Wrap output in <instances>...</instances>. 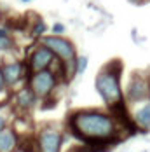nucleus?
Wrapping results in <instances>:
<instances>
[{
  "instance_id": "14",
  "label": "nucleus",
  "mask_w": 150,
  "mask_h": 152,
  "mask_svg": "<svg viewBox=\"0 0 150 152\" xmlns=\"http://www.w3.org/2000/svg\"><path fill=\"white\" fill-rule=\"evenodd\" d=\"M11 126H12V122H11V112L4 110V108L0 107V131H2V129H7V128H11Z\"/></svg>"
},
{
  "instance_id": "2",
  "label": "nucleus",
  "mask_w": 150,
  "mask_h": 152,
  "mask_svg": "<svg viewBox=\"0 0 150 152\" xmlns=\"http://www.w3.org/2000/svg\"><path fill=\"white\" fill-rule=\"evenodd\" d=\"M122 72L124 65L120 60H110L101 66L94 77V89L106 108L124 103V88H122Z\"/></svg>"
},
{
  "instance_id": "4",
  "label": "nucleus",
  "mask_w": 150,
  "mask_h": 152,
  "mask_svg": "<svg viewBox=\"0 0 150 152\" xmlns=\"http://www.w3.org/2000/svg\"><path fill=\"white\" fill-rule=\"evenodd\" d=\"M147 100H149V74L136 70L129 75L124 86V102L131 108Z\"/></svg>"
},
{
  "instance_id": "5",
  "label": "nucleus",
  "mask_w": 150,
  "mask_h": 152,
  "mask_svg": "<svg viewBox=\"0 0 150 152\" xmlns=\"http://www.w3.org/2000/svg\"><path fill=\"white\" fill-rule=\"evenodd\" d=\"M65 140L66 133L52 124H45L35 131V142L39 152H63Z\"/></svg>"
},
{
  "instance_id": "18",
  "label": "nucleus",
  "mask_w": 150,
  "mask_h": 152,
  "mask_svg": "<svg viewBox=\"0 0 150 152\" xmlns=\"http://www.w3.org/2000/svg\"><path fill=\"white\" fill-rule=\"evenodd\" d=\"M129 4H133V5H141V4H147L149 0H127Z\"/></svg>"
},
{
  "instance_id": "19",
  "label": "nucleus",
  "mask_w": 150,
  "mask_h": 152,
  "mask_svg": "<svg viewBox=\"0 0 150 152\" xmlns=\"http://www.w3.org/2000/svg\"><path fill=\"white\" fill-rule=\"evenodd\" d=\"M149 102H150V72H149Z\"/></svg>"
},
{
  "instance_id": "17",
  "label": "nucleus",
  "mask_w": 150,
  "mask_h": 152,
  "mask_svg": "<svg viewBox=\"0 0 150 152\" xmlns=\"http://www.w3.org/2000/svg\"><path fill=\"white\" fill-rule=\"evenodd\" d=\"M7 82H5V77H4V74H2V68H0V94H4V93L7 91Z\"/></svg>"
},
{
  "instance_id": "10",
  "label": "nucleus",
  "mask_w": 150,
  "mask_h": 152,
  "mask_svg": "<svg viewBox=\"0 0 150 152\" xmlns=\"http://www.w3.org/2000/svg\"><path fill=\"white\" fill-rule=\"evenodd\" d=\"M12 102H14V107L17 110H21V112H30L40 100L37 98L35 93L31 91L30 86H25V88H21L19 91H16Z\"/></svg>"
},
{
  "instance_id": "3",
  "label": "nucleus",
  "mask_w": 150,
  "mask_h": 152,
  "mask_svg": "<svg viewBox=\"0 0 150 152\" xmlns=\"http://www.w3.org/2000/svg\"><path fill=\"white\" fill-rule=\"evenodd\" d=\"M40 44H44L47 49H51L56 58H60L61 61H65L68 80L74 75H77L75 74V68H77V58H79V54H77V49H75L74 42L70 39L56 37V35H44L40 39Z\"/></svg>"
},
{
  "instance_id": "12",
  "label": "nucleus",
  "mask_w": 150,
  "mask_h": 152,
  "mask_svg": "<svg viewBox=\"0 0 150 152\" xmlns=\"http://www.w3.org/2000/svg\"><path fill=\"white\" fill-rule=\"evenodd\" d=\"M14 47V39L11 37V30L7 26L0 28V51H11Z\"/></svg>"
},
{
  "instance_id": "16",
  "label": "nucleus",
  "mask_w": 150,
  "mask_h": 152,
  "mask_svg": "<svg viewBox=\"0 0 150 152\" xmlns=\"http://www.w3.org/2000/svg\"><path fill=\"white\" fill-rule=\"evenodd\" d=\"M51 31H52V35H56V37H63V33H65V25H63V23H54L52 28H51Z\"/></svg>"
},
{
  "instance_id": "13",
  "label": "nucleus",
  "mask_w": 150,
  "mask_h": 152,
  "mask_svg": "<svg viewBox=\"0 0 150 152\" xmlns=\"http://www.w3.org/2000/svg\"><path fill=\"white\" fill-rule=\"evenodd\" d=\"M45 31H47V26H45L44 19H37L31 26V37L33 39H42Z\"/></svg>"
},
{
  "instance_id": "8",
  "label": "nucleus",
  "mask_w": 150,
  "mask_h": 152,
  "mask_svg": "<svg viewBox=\"0 0 150 152\" xmlns=\"http://www.w3.org/2000/svg\"><path fill=\"white\" fill-rule=\"evenodd\" d=\"M131 112V121L135 124V128L138 129V133L147 135L150 133V102H143L138 105L129 108Z\"/></svg>"
},
{
  "instance_id": "9",
  "label": "nucleus",
  "mask_w": 150,
  "mask_h": 152,
  "mask_svg": "<svg viewBox=\"0 0 150 152\" xmlns=\"http://www.w3.org/2000/svg\"><path fill=\"white\" fill-rule=\"evenodd\" d=\"M0 68H2V74L5 77L7 86L12 88V86H16V84L25 77V68H26V66H25V63H21V61L12 60V61L4 63Z\"/></svg>"
},
{
  "instance_id": "20",
  "label": "nucleus",
  "mask_w": 150,
  "mask_h": 152,
  "mask_svg": "<svg viewBox=\"0 0 150 152\" xmlns=\"http://www.w3.org/2000/svg\"><path fill=\"white\" fill-rule=\"evenodd\" d=\"M0 19H2V11H0Z\"/></svg>"
},
{
  "instance_id": "11",
  "label": "nucleus",
  "mask_w": 150,
  "mask_h": 152,
  "mask_svg": "<svg viewBox=\"0 0 150 152\" xmlns=\"http://www.w3.org/2000/svg\"><path fill=\"white\" fill-rule=\"evenodd\" d=\"M21 145V137L14 131V128H7L0 131V152H17Z\"/></svg>"
},
{
  "instance_id": "6",
  "label": "nucleus",
  "mask_w": 150,
  "mask_h": 152,
  "mask_svg": "<svg viewBox=\"0 0 150 152\" xmlns=\"http://www.w3.org/2000/svg\"><path fill=\"white\" fill-rule=\"evenodd\" d=\"M60 80L51 70H42V72H35L30 74L28 79V86L31 88V91L37 94V98L40 102H44L47 98H52V93L58 88Z\"/></svg>"
},
{
  "instance_id": "22",
  "label": "nucleus",
  "mask_w": 150,
  "mask_h": 152,
  "mask_svg": "<svg viewBox=\"0 0 150 152\" xmlns=\"http://www.w3.org/2000/svg\"><path fill=\"white\" fill-rule=\"evenodd\" d=\"M23 2H28V0H23Z\"/></svg>"
},
{
  "instance_id": "21",
  "label": "nucleus",
  "mask_w": 150,
  "mask_h": 152,
  "mask_svg": "<svg viewBox=\"0 0 150 152\" xmlns=\"http://www.w3.org/2000/svg\"><path fill=\"white\" fill-rule=\"evenodd\" d=\"M141 152H149V151H141Z\"/></svg>"
},
{
  "instance_id": "1",
  "label": "nucleus",
  "mask_w": 150,
  "mask_h": 152,
  "mask_svg": "<svg viewBox=\"0 0 150 152\" xmlns=\"http://www.w3.org/2000/svg\"><path fill=\"white\" fill-rule=\"evenodd\" d=\"M66 126L68 135L101 152H106V149L114 147L122 138H126L122 126L108 108L74 110L66 117Z\"/></svg>"
},
{
  "instance_id": "7",
  "label": "nucleus",
  "mask_w": 150,
  "mask_h": 152,
  "mask_svg": "<svg viewBox=\"0 0 150 152\" xmlns=\"http://www.w3.org/2000/svg\"><path fill=\"white\" fill-rule=\"evenodd\" d=\"M56 56L52 54L51 49H47L44 44H39L35 46V49L30 53L28 56V70L30 74H35V72H42V70H49L51 63Z\"/></svg>"
},
{
  "instance_id": "15",
  "label": "nucleus",
  "mask_w": 150,
  "mask_h": 152,
  "mask_svg": "<svg viewBox=\"0 0 150 152\" xmlns=\"http://www.w3.org/2000/svg\"><path fill=\"white\" fill-rule=\"evenodd\" d=\"M87 65H89V58H87V56H79V58H77V68H75V74H77V75L86 74Z\"/></svg>"
}]
</instances>
